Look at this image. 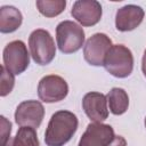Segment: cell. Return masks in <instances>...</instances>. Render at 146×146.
Returning <instances> with one entry per match:
<instances>
[{
	"instance_id": "8",
	"label": "cell",
	"mask_w": 146,
	"mask_h": 146,
	"mask_svg": "<svg viewBox=\"0 0 146 146\" xmlns=\"http://www.w3.org/2000/svg\"><path fill=\"white\" fill-rule=\"evenodd\" d=\"M68 94L67 82L59 75L49 74L43 76L38 84V96L43 103H56L63 100Z\"/></svg>"
},
{
	"instance_id": "2",
	"label": "cell",
	"mask_w": 146,
	"mask_h": 146,
	"mask_svg": "<svg viewBox=\"0 0 146 146\" xmlns=\"http://www.w3.org/2000/svg\"><path fill=\"white\" fill-rule=\"evenodd\" d=\"M78 146H127V140L116 136L110 124L92 122L87 125Z\"/></svg>"
},
{
	"instance_id": "5",
	"label": "cell",
	"mask_w": 146,
	"mask_h": 146,
	"mask_svg": "<svg viewBox=\"0 0 146 146\" xmlns=\"http://www.w3.org/2000/svg\"><path fill=\"white\" fill-rule=\"evenodd\" d=\"M29 47L33 60L39 65L50 64L56 56L55 41L47 30H34L29 36Z\"/></svg>"
},
{
	"instance_id": "1",
	"label": "cell",
	"mask_w": 146,
	"mask_h": 146,
	"mask_svg": "<svg viewBox=\"0 0 146 146\" xmlns=\"http://www.w3.org/2000/svg\"><path fill=\"white\" fill-rule=\"evenodd\" d=\"M79 125L78 117L70 111L55 112L47 125L44 132V143L47 146H64L71 140Z\"/></svg>"
},
{
	"instance_id": "17",
	"label": "cell",
	"mask_w": 146,
	"mask_h": 146,
	"mask_svg": "<svg viewBox=\"0 0 146 146\" xmlns=\"http://www.w3.org/2000/svg\"><path fill=\"white\" fill-rule=\"evenodd\" d=\"M1 70V82H0V96L5 97L13 91L15 86V76L11 72H9L3 65L0 67Z\"/></svg>"
},
{
	"instance_id": "7",
	"label": "cell",
	"mask_w": 146,
	"mask_h": 146,
	"mask_svg": "<svg viewBox=\"0 0 146 146\" xmlns=\"http://www.w3.org/2000/svg\"><path fill=\"white\" fill-rule=\"evenodd\" d=\"M112 46V40L107 34H92L83 46L84 60L92 66H104L106 55Z\"/></svg>"
},
{
	"instance_id": "15",
	"label": "cell",
	"mask_w": 146,
	"mask_h": 146,
	"mask_svg": "<svg viewBox=\"0 0 146 146\" xmlns=\"http://www.w3.org/2000/svg\"><path fill=\"white\" fill-rule=\"evenodd\" d=\"M10 141L11 146H40L36 131L32 127H21Z\"/></svg>"
},
{
	"instance_id": "16",
	"label": "cell",
	"mask_w": 146,
	"mask_h": 146,
	"mask_svg": "<svg viewBox=\"0 0 146 146\" xmlns=\"http://www.w3.org/2000/svg\"><path fill=\"white\" fill-rule=\"evenodd\" d=\"M35 6L39 13L46 17H55L62 14L66 7L65 0H38Z\"/></svg>"
},
{
	"instance_id": "3",
	"label": "cell",
	"mask_w": 146,
	"mask_h": 146,
	"mask_svg": "<svg viewBox=\"0 0 146 146\" xmlns=\"http://www.w3.org/2000/svg\"><path fill=\"white\" fill-rule=\"evenodd\" d=\"M105 70L115 78L129 76L133 70V55L124 44H113L108 50L105 62Z\"/></svg>"
},
{
	"instance_id": "21",
	"label": "cell",
	"mask_w": 146,
	"mask_h": 146,
	"mask_svg": "<svg viewBox=\"0 0 146 146\" xmlns=\"http://www.w3.org/2000/svg\"><path fill=\"white\" fill-rule=\"evenodd\" d=\"M144 123H145V128H146V117H145V121H144Z\"/></svg>"
},
{
	"instance_id": "19",
	"label": "cell",
	"mask_w": 146,
	"mask_h": 146,
	"mask_svg": "<svg viewBox=\"0 0 146 146\" xmlns=\"http://www.w3.org/2000/svg\"><path fill=\"white\" fill-rule=\"evenodd\" d=\"M141 71H143L144 76L146 78V49H145L144 55H143V58H141Z\"/></svg>"
},
{
	"instance_id": "18",
	"label": "cell",
	"mask_w": 146,
	"mask_h": 146,
	"mask_svg": "<svg viewBox=\"0 0 146 146\" xmlns=\"http://www.w3.org/2000/svg\"><path fill=\"white\" fill-rule=\"evenodd\" d=\"M1 120V145L6 146L10 140V132H11V122L8 121L3 115L0 116Z\"/></svg>"
},
{
	"instance_id": "12",
	"label": "cell",
	"mask_w": 146,
	"mask_h": 146,
	"mask_svg": "<svg viewBox=\"0 0 146 146\" xmlns=\"http://www.w3.org/2000/svg\"><path fill=\"white\" fill-rule=\"evenodd\" d=\"M145 16L141 7L136 5H125L117 9L115 15V27L120 32H129L138 27Z\"/></svg>"
},
{
	"instance_id": "13",
	"label": "cell",
	"mask_w": 146,
	"mask_h": 146,
	"mask_svg": "<svg viewBox=\"0 0 146 146\" xmlns=\"http://www.w3.org/2000/svg\"><path fill=\"white\" fill-rule=\"evenodd\" d=\"M23 22V16L19 9L14 6H2L0 8V32H15Z\"/></svg>"
},
{
	"instance_id": "4",
	"label": "cell",
	"mask_w": 146,
	"mask_h": 146,
	"mask_svg": "<svg viewBox=\"0 0 146 146\" xmlns=\"http://www.w3.org/2000/svg\"><path fill=\"white\" fill-rule=\"evenodd\" d=\"M84 31L73 21H63L56 27V41L63 54H73L80 50L84 43Z\"/></svg>"
},
{
	"instance_id": "11",
	"label": "cell",
	"mask_w": 146,
	"mask_h": 146,
	"mask_svg": "<svg viewBox=\"0 0 146 146\" xmlns=\"http://www.w3.org/2000/svg\"><path fill=\"white\" fill-rule=\"evenodd\" d=\"M82 108L92 122H103L108 116L107 98L98 91H90L83 96Z\"/></svg>"
},
{
	"instance_id": "10",
	"label": "cell",
	"mask_w": 146,
	"mask_h": 146,
	"mask_svg": "<svg viewBox=\"0 0 146 146\" xmlns=\"http://www.w3.org/2000/svg\"><path fill=\"white\" fill-rule=\"evenodd\" d=\"M71 15L82 26H94L102 18V5L96 0H78L73 3Z\"/></svg>"
},
{
	"instance_id": "14",
	"label": "cell",
	"mask_w": 146,
	"mask_h": 146,
	"mask_svg": "<svg viewBox=\"0 0 146 146\" xmlns=\"http://www.w3.org/2000/svg\"><path fill=\"white\" fill-rule=\"evenodd\" d=\"M107 104L110 111L114 115H122L127 112L129 107V96L127 91L122 88H112L107 96Z\"/></svg>"
},
{
	"instance_id": "6",
	"label": "cell",
	"mask_w": 146,
	"mask_h": 146,
	"mask_svg": "<svg viewBox=\"0 0 146 146\" xmlns=\"http://www.w3.org/2000/svg\"><path fill=\"white\" fill-rule=\"evenodd\" d=\"M3 66L14 75L23 73L30 65V54L22 40H14L6 44L3 52Z\"/></svg>"
},
{
	"instance_id": "9",
	"label": "cell",
	"mask_w": 146,
	"mask_h": 146,
	"mask_svg": "<svg viewBox=\"0 0 146 146\" xmlns=\"http://www.w3.org/2000/svg\"><path fill=\"white\" fill-rule=\"evenodd\" d=\"M14 116L19 127L38 129L44 117V107L39 100H24L17 106Z\"/></svg>"
},
{
	"instance_id": "20",
	"label": "cell",
	"mask_w": 146,
	"mask_h": 146,
	"mask_svg": "<svg viewBox=\"0 0 146 146\" xmlns=\"http://www.w3.org/2000/svg\"><path fill=\"white\" fill-rule=\"evenodd\" d=\"M10 140H11V139H10ZM10 140H9V143H8L6 146H11V141H10Z\"/></svg>"
}]
</instances>
